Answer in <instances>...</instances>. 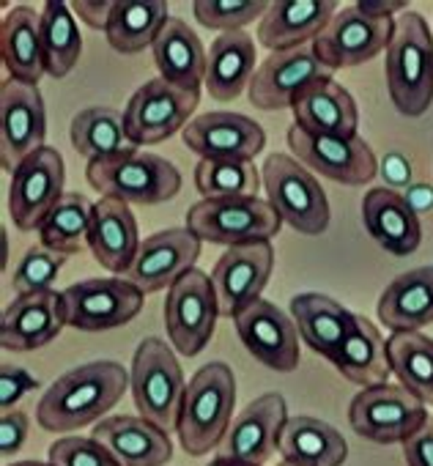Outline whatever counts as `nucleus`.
I'll return each instance as SVG.
<instances>
[{"mask_svg":"<svg viewBox=\"0 0 433 466\" xmlns=\"http://www.w3.org/2000/svg\"><path fill=\"white\" fill-rule=\"evenodd\" d=\"M132 379L121 362L94 360L58 376L36 406V422L50 433L96 425L124 398Z\"/></svg>","mask_w":433,"mask_h":466,"instance_id":"1","label":"nucleus"},{"mask_svg":"<svg viewBox=\"0 0 433 466\" xmlns=\"http://www.w3.org/2000/svg\"><path fill=\"white\" fill-rule=\"evenodd\" d=\"M237 376L226 362L203 365L189 381L178 414V441L186 455L200 458L220 450L234 422Z\"/></svg>","mask_w":433,"mask_h":466,"instance_id":"2","label":"nucleus"},{"mask_svg":"<svg viewBox=\"0 0 433 466\" xmlns=\"http://www.w3.org/2000/svg\"><path fill=\"white\" fill-rule=\"evenodd\" d=\"M384 56L387 91L398 113L425 116L433 105V31L428 23L417 12H403Z\"/></svg>","mask_w":433,"mask_h":466,"instance_id":"3","label":"nucleus"},{"mask_svg":"<svg viewBox=\"0 0 433 466\" xmlns=\"http://www.w3.org/2000/svg\"><path fill=\"white\" fill-rule=\"evenodd\" d=\"M86 178L102 198H113L126 206H156L176 198L181 189L178 167L165 157L140 148L91 162Z\"/></svg>","mask_w":433,"mask_h":466,"instance_id":"4","label":"nucleus"},{"mask_svg":"<svg viewBox=\"0 0 433 466\" xmlns=\"http://www.w3.org/2000/svg\"><path fill=\"white\" fill-rule=\"evenodd\" d=\"M129 390L137 406V414L162 431H178V414L186 392V379L173 349L162 338H146L129 368Z\"/></svg>","mask_w":433,"mask_h":466,"instance_id":"5","label":"nucleus"},{"mask_svg":"<svg viewBox=\"0 0 433 466\" xmlns=\"http://www.w3.org/2000/svg\"><path fill=\"white\" fill-rule=\"evenodd\" d=\"M267 200L275 206L280 219L305 237H321L329 228L332 211L324 187L316 173L307 170L294 154H272L264 162Z\"/></svg>","mask_w":433,"mask_h":466,"instance_id":"6","label":"nucleus"},{"mask_svg":"<svg viewBox=\"0 0 433 466\" xmlns=\"http://www.w3.org/2000/svg\"><path fill=\"white\" fill-rule=\"evenodd\" d=\"M186 228L197 233L200 242L242 248L256 242H272L283 228V219L264 198L197 200L186 211Z\"/></svg>","mask_w":433,"mask_h":466,"instance_id":"7","label":"nucleus"},{"mask_svg":"<svg viewBox=\"0 0 433 466\" xmlns=\"http://www.w3.org/2000/svg\"><path fill=\"white\" fill-rule=\"evenodd\" d=\"M220 302L211 283V275L200 269H189L184 278H178L165 297V329L170 346L181 357H197L220 319Z\"/></svg>","mask_w":433,"mask_h":466,"instance_id":"8","label":"nucleus"},{"mask_svg":"<svg viewBox=\"0 0 433 466\" xmlns=\"http://www.w3.org/2000/svg\"><path fill=\"white\" fill-rule=\"evenodd\" d=\"M428 406L400 384H376L354 395L348 425L357 436L376 444H403L428 422Z\"/></svg>","mask_w":433,"mask_h":466,"instance_id":"9","label":"nucleus"},{"mask_svg":"<svg viewBox=\"0 0 433 466\" xmlns=\"http://www.w3.org/2000/svg\"><path fill=\"white\" fill-rule=\"evenodd\" d=\"M197 105H200L197 91H184L162 77L146 80L126 102L124 110L126 135L137 148L165 143L176 132H184Z\"/></svg>","mask_w":433,"mask_h":466,"instance_id":"10","label":"nucleus"},{"mask_svg":"<svg viewBox=\"0 0 433 466\" xmlns=\"http://www.w3.org/2000/svg\"><path fill=\"white\" fill-rule=\"evenodd\" d=\"M66 327L80 332H107L129 324L143 310L146 294L126 278H94L61 291Z\"/></svg>","mask_w":433,"mask_h":466,"instance_id":"11","label":"nucleus"},{"mask_svg":"<svg viewBox=\"0 0 433 466\" xmlns=\"http://www.w3.org/2000/svg\"><path fill=\"white\" fill-rule=\"evenodd\" d=\"M288 146H291V154L307 170L337 184H348V187L370 184L378 173V159L359 135L354 137L310 135V132H302L299 127H291Z\"/></svg>","mask_w":433,"mask_h":466,"instance_id":"12","label":"nucleus"},{"mask_svg":"<svg viewBox=\"0 0 433 466\" xmlns=\"http://www.w3.org/2000/svg\"><path fill=\"white\" fill-rule=\"evenodd\" d=\"M66 181L64 157L45 146L31 154L9 181V214L15 228L20 230H39L47 214L61 203Z\"/></svg>","mask_w":433,"mask_h":466,"instance_id":"13","label":"nucleus"},{"mask_svg":"<svg viewBox=\"0 0 433 466\" xmlns=\"http://www.w3.org/2000/svg\"><path fill=\"white\" fill-rule=\"evenodd\" d=\"M47 107L39 86L4 80L0 88V162L15 173L31 154L45 148Z\"/></svg>","mask_w":433,"mask_h":466,"instance_id":"14","label":"nucleus"},{"mask_svg":"<svg viewBox=\"0 0 433 466\" xmlns=\"http://www.w3.org/2000/svg\"><path fill=\"white\" fill-rule=\"evenodd\" d=\"M392 36L395 20H373L362 15L357 6H346L313 42V53L329 72L354 69L387 53Z\"/></svg>","mask_w":433,"mask_h":466,"instance_id":"15","label":"nucleus"},{"mask_svg":"<svg viewBox=\"0 0 433 466\" xmlns=\"http://www.w3.org/2000/svg\"><path fill=\"white\" fill-rule=\"evenodd\" d=\"M275 269V250L269 242L228 248L211 269V283L226 319H237L261 299Z\"/></svg>","mask_w":433,"mask_h":466,"instance_id":"16","label":"nucleus"},{"mask_svg":"<svg viewBox=\"0 0 433 466\" xmlns=\"http://www.w3.org/2000/svg\"><path fill=\"white\" fill-rule=\"evenodd\" d=\"M329 77V69L316 58L313 47H299L288 53H272L253 75L250 83V105L256 110H288L299 102V96Z\"/></svg>","mask_w":433,"mask_h":466,"instance_id":"17","label":"nucleus"},{"mask_svg":"<svg viewBox=\"0 0 433 466\" xmlns=\"http://www.w3.org/2000/svg\"><path fill=\"white\" fill-rule=\"evenodd\" d=\"M200 237L186 225L159 230L140 245L137 258L124 278L135 283L143 294L165 291L189 269H195L200 258Z\"/></svg>","mask_w":433,"mask_h":466,"instance_id":"18","label":"nucleus"},{"mask_svg":"<svg viewBox=\"0 0 433 466\" xmlns=\"http://www.w3.org/2000/svg\"><path fill=\"white\" fill-rule=\"evenodd\" d=\"M181 135L184 146L200 159L253 162L267 146V132L256 118L228 110H214L192 118Z\"/></svg>","mask_w":433,"mask_h":466,"instance_id":"19","label":"nucleus"},{"mask_svg":"<svg viewBox=\"0 0 433 466\" xmlns=\"http://www.w3.org/2000/svg\"><path fill=\"white\" fill-rule=\"evenodd\" d=\"M234 324L242 343L261 365L277 373H291L299 368V329L291 313H283L275 302L261 297L242 310Z\"/></svg>","mask_w":433,"mask_h":466,"instance_id":"20","label":"nucleus"},{"mask_svg":"<svg viewBox=\"0 0 433 466\" xmlns=\"http://www.w3.org/2000/svg\"><path fill=\"white\" fill-rule=\"evenodd\" d=\"M288 422L286 398L280 392H264L234 417L228 436L223 439L216 455H231L250 463H267L280 450V436Z\"/></svg>","mask_w":433,"mask_h":466,"instance_id":"21","label":"nucleus"},{"mask_svg":"<svg viewBox=\"0 0 433 466\" xmlns=\"http://www.w3.org/2000/svg\"><path fill=\"white\" fill-rule=\"evenodd\" d=\"M66 327L64 299L58 291L23 294L0 316V346L15 354H28L53 343Z\"/></svg>","mask_w":433,"mask_h":466,"instance_id":"22","label":"nucleus"},{"mask_svg":"<svg viewBox=\"0 0 433 466\" xmlns=\"http://www.w3.org/2000/svg\"><path fill=\"white\" fill-rule=\"evenodd\" d=\"M335 0H275L258 25V42L272 53L313 47L337 15Z\"/></svg>","mask_w":433,"mask_h":466,"instance_id":"23","label":"nucleus"},{"mask_svg":"<svg viewBox=\"0 0 433 466\" xmlns=\"http://www.w3.org/2000/svg\"><path fill=\"white\" fill-rule=\"evenodd\" d=\"M362 222L370 237L398 258L411 256L422 242L419 217L398 189L373 187L362 200Z\"/></svg>","mask_w":433,"mask_h":466,"instance_id":"24","label":"nucleus"},{"mask_svg":"<svg viewBox=\"0 0 433 466\" xmlns=\"http://www.w3.org/2000/svg\"><path fill=\"white\" fill-rule=\"evenodd\" d=\"M140 233L132 208L121 200L102 198L94 206V225L88 237V250L94 253L96 264L116 278H124L137 258Z\"/></svg>","mask_w":433,"mask_h":466,"instance_id":"25","label":"nucleus"},{"mask_svg":"<svg viewBox=\"0 0 433 466\" xmlns=\"http://www.w3.org/2000/svg\"><path fill=\"white\" fill-rule=\"evenodd\" d=\"M94 439H99L124 466H165L173 458L170 433L146 417L116 414L94 425Z\"/></svg>","mask_w":433,"mask_h":466,"instance_id":"26","label":"nucleus"},{"mask_svg":"<svg viewBox=\"0 0 433 466\" xmlns=\"http://www.w3.org/2000/svg\"><path fill=\"white\" fill-rule=\"evenodd\" d=\"M0 56L9 72V80L39 86L47 75L45 45H42V12L34 6H15L4 28H0Z\"/></svg>","mask_w":433,"mask_h":466,"instance_id":"27","label":"nucleus"},{"mask_svg":"<svg viewBox=\"0 0 433 466\" xmlns=\"http://www.w3.org/2000/svg\"><path fill=\"white\" fill-rule=\"evenodd\" d=\"M151 53H154V64L162 80L184 91L200 94L206 83V69H208V50L184 20L170 17L167 25L159 31Z\"/></svg>","mask_w":433,"mask_h":466,"instance_id":"28","label":"nucleus"},{"mask_svg":"<svg viewBox=\"0 0 433 466\" xmlns=\"http://www.w3.org/2000/svg\"><path fill=\"white\" fill-rule=\"evenodd\" d=\"M291 110L294 127L310 135L354 137L359 127V110L354 96L332 77H324L316 86H310Z\"/></svg>","mask_w":433,"mask_h":466,"instance_id":"29","label":"nucleus"},{"mask_svg":"<svg viewBox=\"0 0 433 466\" xmlns=\"http://www.w3.org/2000/svg\"><path fill=\"white\" fill-rule=\"evenodd\" d=\"M376 313L392 335L433 324V267H417L395 278L384 289Z\"/></svg>","mask_w":433,"mask_h":466,"instance_id":"30","label":"nucleus"},{"mask_svg":"<svg viewBox=\"0 0 433 466\" xmlns=\"http://www.w3.org/2000/svg\"><path fill=\"white\" fill-rule=\"evenodd\" d=\"M256 42L247 31L220 34L208 47V69L203 88L216 102H231L250 88L256 75Z\"/></svg>","mask_w":433,"mask_h":466,"instance_id":"31","label":"nucleus"},{"mask_svg":"<svg viewBox=\"0 0 433 466\" xmlns=\"http://www.w3.org/2000/svg\"><path fill=\"white\" fill-rule=\"evenodd\" d=\"M291 319L299 329V338L316 354L332 362L348 335L354 313L327 294L307 291L291 299Z\"/></svg>","mask_w":433,"mask_h":466,"instance_id":"32","label":"nucleus"},{"mask_svg":"<svg viewBox=\"0 0 433 466\" xmlns=\"http://www.w3.org/2000/svg\"><path fill=\"white\" fill-rule=\"evenodd\" d=\"M332 365L362 390L387 384V379L392 373L387 340L381 338L378 327L359 313H354L348 335H346L337 357L332 360Z\"/></svg>","mask_w":433,"mask_h":466,"instance_id":"33","label":"nucleus"},{"mask_svg":"<svg viewBox=\"0 0 433 466\" xmlns=\"http://www.w3.org/2000/svg\"><path fill=\"white\" fill-rule=\"evenodd\" d=\"M277 452L297 466H343L348 458V441L327 420L297 414L288 417Z\"/></svg>","mask_w":433,"mask_h":466,"instance_id":"34","label":"nucleus"},{"mask_svg":"<svg viewBox=\"0 0 433 466\" xmlns=\"http://www.w3.org/2000/svg\"><path fill=\"white\" fill-rule=\"evenodd\" d=\"M167 20L165 0H116L105 36L116 53L137 56L146 47H154Z\"/></svg>","mask_w":433,"mask_h":466,"instance_id":"35","label":"nucleus"},{"mask_svg":"<svg viewBox=\"0 0 433 466\" xmlns=\"http://www.w3.org/2000/svg\"><path fill=\"white\" fill-rule=\"evenodd\" d=\"M75 151L91 165L102 159H113L118 154L135 151L137 146L126 135L124 113L113 107H86L72 118L69 129Z\"/></svg>","mask_w":433,"mask_h":466,"instance_id":"36","label":"nucleus"},{"mask_svg":"<svg viewBox=\"0 0 433 466\" xmlns=\"http://www.w3.org/2000/svg\"><path fill=\"white\" fill-rule=\"evenodd\" d=\"M389 365L403 390L433 406V340L422 332H395L387 340Z\"/></svg>","mask_w":433,"mask_h":466,"instance_id":"37","label":"nucleus"},{"mask_svg":"<svg viewBox=\"0 0 433 466\" xmlns=\"http://www.w3.org/2000/svg\"><path fill=\"white\" fill-rule=\"evenodd\" d=\"M94 206L96 203L88 200L83 192H66L39 228L42 248L61 253V256L80 253V248L88 245V237H91Z\"/></svg>","mask_w":433,"mask_h":466,"instance_id":"38","label":"nucleus"},{"mask_svg":"<svg viewBox=\"0 0 433 466\" xmlns=\"http://www.w3.org/2000/svg\"><path fill=\"white\" fill-rule=\"evenodd\" d=\"M42 45H45L47 75L55 80L72 75V69L83 56V36L69 4L47 0L42 6Z\"/></svg>","mask_w":433,"mask_h":466,"instance_id":"39","label":"nucleus"},{"mask_svg":"<svg viewBox=\"0 0 433 466\" xmlns=\"http://www.w3.org/2000/svg\"><path fill=\"white\" fill-rule=\"evenodd\" d=\"M195 187L203 200H234V198H258L264 176L256 170V162L245 159H200L195 165Z\"/></svg>","mask_w":433,"mask_h":466,"instance_id":"40","label":"nucleus"},{"mask_svg":"<svg viewBox=\"0 0 433 466\" xmlns=\"http://www.w3.org/2000/svg\"><path fill=\"white\" fill-rule=\"evenodd\" d=\"M269 9L267 0H195L192 15L203 28L234 34L264 17Z\"/></svg>","mask_w":433,"mask_h":466,"instance_id":"41","label":"nucleus"},{"mask_svg":"<svg viewBox=\"0 0 433 466\" xmlns=\"http://www.w3.org/2000/svg\"><path fill=\"white\" fill-rule=\"evenodd\" d=\"M64 261H66V256H61V253H53L47 248H31L15 267V275H12L15 294L23 297V294L55 291L53 286L64 269Z\"/></svg>","mask_w":433,"mask_h":466,"instance_id":"42","label":"nucleus"},{"mask_svg":"<svg viewBox=\"0 0 433 466\" xmlns=\"http://www.w3.org/2000/svg\"><path fill=\"white\" fill-rule=\"evenodd\" d=\"M53 466H124L110 447L94 436H61L50 444Z\"/></svg>","mask_w":433,"mask_h":466,"instance_id":"43","label":"nucleus"},{"mask_svg":"<svg viewBox=\"0 0 433 466\" xmlns=\"http://www.w3.org/2000/svg\"><path fill=\"white\" fill-rule=\"evenodd\" d=\"M34 387H39V381L25 368L4 362V368H0V409H15V403Z\"/></svg>","mask_w":433,"mask_h":466,"instance_id":"44","label":"nucleus"},{"mask_svg":"<svg viewBox=\"0 0 433 466\" xmlns=\"http://www.w3.org/2000/svg\"><path fill=\"white\" fill-rule=\"evenodd\" d=\"M28 431H31V420L25 411L20 409L4 411V417H0V455L12 458L15 452H20L28 439Z\"/></svg>","mask_w":433,"mask_h":466,"instance_id":"45","label":"nucleus"},{"mask_svg":"<svg viewBox=\"0 0 433 466\" xmlns=\"http://www.w3.org/2000/svg\"><path fill=\"white\" fill-rule=\"evenodd\" d=\"M403 458L406 466H433V420L428 417V422L403 441Z\"/></svg>","mask_w":433,"mask_h":466,"instance_id":"46","label":"nucleus"},{"mask_svg":"<svg viewBox=\"0 0 433 466\" xmlns=\"http://www.w3.org/2000/svg\"><path fill=\"white\" fill-rule=\"evenodd\" d=\"M72 12L94 31H105L113 15L116 0H77V4H69Z\"/></svg>","mask_w":433,"mask_h":466,"instance_id":"47","label":"nucleus"},{"mask_svg":"<svg viewBox=\"0 0 433 466\" xmlns=\"http://www.w3.org/2000/svg\"><path fill=\"white\" fill-rule=\"evenodd\" d=\"M354 6L373 20H392L398 12L408 9L406 0H359V4H354Z\"/></svg>","mask_w":433,"mask_h":466,"instance_id":"48","label":"nucleus"},{"mask_svg":"<svg viewBox=\"0 0 433 466\" xmlns=\"http://www.w3.org/2000/svg\"><path fill=\"white\" fill-rule=\"evenodd\" d=\"M206 466H261V463H250V461L231 458V455H214Z\"/></svg>","mask_w":433,"mask_h":466,"instance_id":"49","label":"nucleus"},{"mask_svg":"<svg viewBox=\"0 0 433 466\" xmlns=\"http://www.w3.org/2000/svg\"><path fill=\"white\" fill-rule=\"evenodd\" d=\"M6 466H53V463H42V461H15V463H6Z\"/></svg>","mask_w":433,"mask_h":466,"instance_id":"50","label":"nucleus"},{"mask_svg":"<svg viewBox=\"0 0 433 466\" xmlns=\"http://www.w3.org/2000/svg\"><path fill=\"white\" fill-rule=\"evenodd\" d=\"M280 466H297V463H288V461H283V463H280Z\"/></svg>","mask_w":433,"mask_h":466,"instance_id":"51","label":"nucleus"}]
</instances>
